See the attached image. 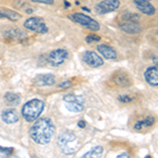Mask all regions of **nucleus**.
<instances>
[{"instance_id":"obj_1","label":"nucleus","mask_w":158,"mask_h":158,"mask_svg":"<svg viewBox=\"0 0 158 158\" xmlns=\"http://www.w3.org/2000/svg\"><path fill=\"white\" fill-rule=\"evenodd\" d=\"M55 134V126L50 118L35 120L30 129V136L38 144H48Z\"/></svg>"},{"instance_id":"obj_2","label":"nucleus","mask_w":158,"mask_h":158,"mask_svg":"<svg viewBox=\"0 0 158 158\" xmlns=\"http://www.w3.org/2000/svg\"><path fill=\"white\" fill-rule=\"evenodd\" d=\"M44 110V102L40 99H32L22 106V116L27 121L37 120Z\"/></svg>"},{"instance_id":"obj_3","label":"nucleus","mask_w":158,"mask_h":158,"mask_svg":"<svg viewBox=\"0 0 158 158\" xmlns=\"http://www.w3.org/2000/svg\"><path fill=\"white\" fill-rule=\"evenodd\" d=\"M58 147L65 155H72L78 151L79 142L72 132H63L58 138Z\"/></svg>"},{"instance_id":"obj_4","label":"nucleus","mask_w":158,"mask_h":158,"mask_svg":"<svg viewBox=\"0 0 158 158\" xmlns=\"http://www.w3.org/2000/svg\"><path fill=\"white\" fill-rule=\"evenodd\" d=\"M110 83L116 88H129L132 85V78L126 71H116L110 77Z\"/></svg>"},{"instance_id":"obj_5","label":"nucleus","mask_w":158,"mask_h":158,"mask_svg":"<svg viewBox=\"0 0 158 158\" xmlns=\"http://www.w3.org/2000/svg\"><path fill=\"white\" fill-rule=\"evenodd\" d=\"M71 19L73 21L77 22L78 24H80L81 27H85L91 31H99V29H100V25L96 20L91 18L88 15L81 14V13H73L71 15Z\"/></svg>"},{"instance_id":"obj_6","label":"nucleus","mask_w":158,"mask_h":158,"mask_svg":"<svg viewBox=\"0 0 158 158\" xmlns=\"http://www.w3.org/2000/svg\"><path fill=\"white\" fill-rule=\"evenodd\" d=\"M23 25L25 29L33 31L35 33H39V34H45L48 32V27L44 20L39 17H32V18L27 19Z\"/></svg>"},{"instance_id":"obj_7","label":"nucleus","mask_w":158,"mask_h":158,"mask_svg":"<svg viewBox=\"0 0 158 158\" xmlns=\"http://www.w3.org/2000/svg\"><path fill=\"white\" fill-rule=\"evenodd\" d=\"M119 6H120L119 0H102L95 6V12L99 15H104L116 11Z\"/></svg>"},{"instance_id":"obj_8","label":"nucleus","mask_w":158,"mask_h":158,"mask_svg":"<svg viewBox=\"0 0 158 158\" xmlns=\"http://www.w3.org/2000/svg\"><path fill=\"white\" fill-rule=\"evenodd\" d=\"M68 57H69V53L67 50L58 49L50 53V55L48 56V61H49V63L51 65H53V67H59L60 64H62L68 59Z\"/></svg>"},{"instance_id":"obj_9","label":"nucleus","mask_w":158,"mask_h":158,"mask_svg":"<svg viewBox=\"0 0 158 158\" xmlns=\"http://www.w3.org/2000/svg\"><path fill=\"white\" fill-rule=\"evenodd\" d=\"M82 60L85 61L89 67L92 68H99L101 65H103V59L96 54L95 52H92V51H86L83 53L82 55Z\"/></svg>"},{"instance_id":"obj_10","label":"nucleus","mask_w":158,"mask_h":158,"mask_svg":"<svg viewBox=\"0 0 158 158\" xmlns=\"http://www.w3.org/2000/svg\"><path fill=\"white\" fill-rule=\"evenodd\" d=\"M156 122V119H155L154 116L152 115H147L144 118L138 119V120L135 121L133 129L136 130V131H142V130H147L152 128L153 126Z\"/></svg>"},{"instance_id":"obj_11","label":"nucleus","mask_w":158,"mask_h":158,"mask_svg":"<svg viewBox=\"0 0 158 158\" xmlns=\"http://www.w3.org/2000/svg\"><path fill=\"white\" fill-rule=\"evenodd\" d=\"M133 1L136 7L142 14H146L148 16H152L156 12L154 6L151 3L150 0H133Z\"/></svg>"},{"instance_id":"obj_12","label":"nucleus","mask_w":158,"mask_h":158,"mask_svg":"<svg viewBox=\"0 0 158 158\" xmlns=\"http://www.w3.org/2000/svg\"><path fill=\"white\" fill-rule=\"evenodd\" d=\"M144 79L150 85L158 86V64L148 68L144 71Z\"/></svg>"},{"instance_id":"obj_13","label":"nucleus","mask_w":158,"mask_h":158,"mask_svg":"<svg viewBox=\"0 0 158 158\" xmlns=\"http://www.w3.org/2000/svg\"><path fill=\"white\" fill-rule=\"evenodd\" d=\"M119 27L123 31L124 33H128V34H139L142 31V27L138 22L135 21H122L119 24Z\"/></svg>"},{"instance_id":"obj_14","label":"nucleus","mask_w":158,"mask_h":158,"mask_svg":"<svg viewBox=\"0 0 158 158\" xmlns=\"http://www.w3.org/2000/svg\"><path fill=\"white\" fill-rule=\"evenodd\" d=\"M33 82L37 86H50L56 83V78L54 75L51 74H43V75H38Z\"/></svg>"},{"instance_id":"obj_15","label":"nucleus","mask_w":158,"mask_h":158,"mask_svg":"<svg viewBox=\"0 0 158 158\" xmlns=\"http://www.w3.org/2000/svg\"><path fill=\"white\" fill-rule=\"evenodd\" d=\"M1 119L6 123L12 124V123H16L19 120V116L15 109H6L1 113Z\"/></svg>"},{"instance_id":"obj_16","label":"nucleus","mask_w":158,"mask_h":158,"mask_svg":"<svg viewBox=\"0 0 158 158\" xmlns=\"http://www.w3.org/2000/svg\"><path fill=\"white\" fill-rule=\"evenodd\" d=\"M97 51L103 56L106 59L113 60L117 58V52L112 47H109L106 44H100L97 47Z\"/></svg>"},{"instance_id":"obj_17","label":"nucleus","mask_w":158,"mask_h":158,"mask_svg":"<svg viewBox=\"0 0 158 158\" xmlns=\"http://www.w3.org/2000/svg\"><path fill=\"white\" fill-rule=\"evenodd\" d=\"M83 102L85 101L77 100V101H70V102H65V106L70 112L73 113H79V112L83 111L85 106H83Z\"/></svg>"},{"instance_id":"obj_18","label":"nucleus","mask_w":158,"mask_h":158,"mask_svg":"<svg viewBox=\"0 0 158 158\" xmlns=\"http://www.w3.org/2000/svg\"><path fill=\"white\" fill-rule=\"evenodd\" d=\"M0 18H7L13 21H16V20L20 19V15L17 14L15 11L7 9H1L0 10Z\"/></svg>"},{"instance_id":"obj_19","label":"nucleus","mask_w":158,"mask_h":158,"mask_svg":"<svg viewBox=\"0 0 158 158\" xmlns=\"http://www.w3.org/2000/svg\"><path fill=\"white\" fill-rule=\"evenodd\" d=\"M4 100L9 106H15L20 103V96L15 93H6L4 95Z\"/></svg>"},{"instance_id":"obj_20","label":"nucleus","mask_w":158,"mask_h":158,"mask_svg":"<svg viewBox=\"0 0 158 158\" xmlns=\"http://www.w3.org/2000/svg\"><path fill=\"white\" fill-rule=\"evenodd\" d=\"M103 153L102 147H95L83 155V157H100Z\"/></svg>"},{"instance_id":"obj_21","label":"nucleus","mask_w":158,"mask_h":158,"mask_svg":"<svg viewBox=\"0 0 158 158\" xmlns=\"http://www.w3.org/2000/svg\"><path fill=\"white\" fill-rule=\"evenodd\" d=\"M6 35L12 38H14V39H21V38L25 37L27 35H25V33L22 32L21 30L19 29H13V30H9L6 32Z\"/></svg>"},{"instance_id":"obj_22","label":"nucleus","mask_w":158,"mask_h":158,"mask_svg":"<svg viewBox=\"0 0 158 158\" xmlns=\"http://www.w3.org/2000/svg\"><path fill=\"white\" fill-rule=\"evenodd\" d=\"M140 19L139 15L134 14V13H127L122 15V21H135L138 22Z\"/></svg>"},{"instance_id":"obj_23","label":"nucleus","mask_w":158,"mask_h":158,"mask_svg":"<svg viewBox=\"0 0 158 158\" xmlns=\"http://www.w3.org/2000/svg\"><path fill=\"white\" fill-rule=\"evenodd\" d=\"M63 100H64V102H70V101H77V100L85 101L81 96L74 95V94H69V95H65L64 98H63Z\"/></svg>"},{"instance_id":"obj_24","label":"nucleus","mask_w":158,"mask_h":158,"mask_svg":"<svg viewBox=\"0 0 158 158\" xmlns=\"http://www.w3.org/2000/svg\"><path fill=\"white\" fill-rule=\"evenodd\" d=\"M118 100L122 103H130V102H132V101L135 100V96L129 95V94L128 95H120L118 97Z\"/></svg>"},{"instance_id":"obj_25","label":"nucleus","mask_w":158,"mask_h":158,"mask_svg":"<svg viewBox=\"0 0 158 158\" xmlns=\"http://www.w3.org/2000/svg\"><path fill=\"white\" fill-rule=\"evenodd\" d=\"M101 38L98 36V35H95V34H91V35H88L85 38V41L88 43H91V42H95V41H99Z\"/></svg>"},{"instance_id":"obj_26","label":"nucleus","mask_w":158,"mask_h":158,"mask_svg":"<svg viewBox=\"0 0 158 158\" xmlns=\"http://www.w3.org/2000/svg\"><path fill=\"white\" fill-rule=\"evenodd\" d=\"M60 89H68V88H71L72 86V82H71L70 80H64L62 81V82H60L59 85H58Z\"/></svg>"},{"instance_id":"obj_27","label":"nucleus","mask_w":158,"mask_h":158,"mask_svg":"<svg viewBox=\"0 0 158 158\" xmlns=\"http://www.w3.org/2000/svg\"><path fill=\"white\" fill-rule=\"evenodd\" d=\"M36 3H44V4H54V0H31Z\"/></svg>"},{"instance_id":"obj_28","label":"nucleus","mask_w":158,"mask_h":158,"mask_svg":"<svg viewBox=\"0 0 158 158\" xmlns=\"http://www.w3.org/2000/svg\"><path fill=\"white\" fill-rule=\"evenodd\" d=\"M0 152L4 153L6 155H11L13 153V149H12V148H2V147H0Z\"/></svg>"},{"instance_id":"obj_29","label":"nucleus","mask_w":158,"mask_h":158,"mask_svg":"<svg viewBox=\"0 0 158 158\" xmlns=\"http://www.w3.org/2000/svg\"><path fill=\"white\" fill-rule=\"evenodd\" d=\"M85 121H83V120H80L78 122V127L79 128H85Z\"/></svg>"},{"instance_id":"obj_30","label":"nucleus","mask_w":158,"mask_h":158,"mask_svg":"<svg viewBox=\"0 0 158 158\" xmlns=\"http://www.w3.org/2000/svg\"><path fill=\"white\" fill-rule=\"evenodd\" d=\"M117 157H119V158H124V157L129 158V157H130V154H128V153H123V154L118 155V156H117Z\"/></svg>"},{"instance_id":"obj_31","label":"nucleus","mask_w":158,"mask_h":158,"mask_svg":"<svg viewBox=\"0 0 158 158\" xmlns=\"http://www.w3.org/2000/svg\"><path fill=\"white\" fill-rule=\"evenodd\" d=\"M157 35H158V31H157Z\"/></svg>"}]
</instances>
